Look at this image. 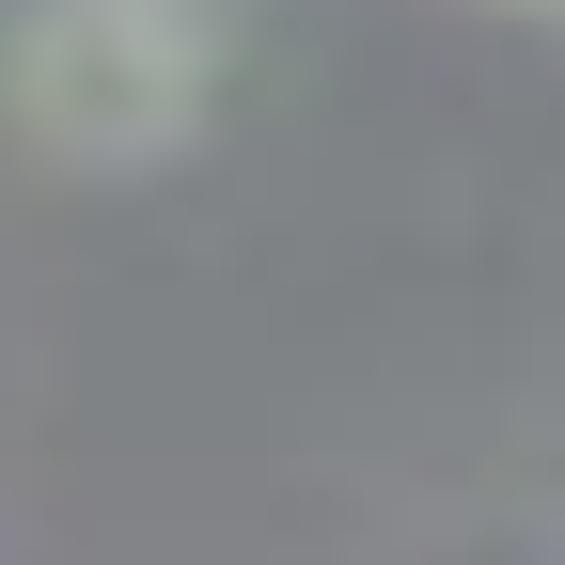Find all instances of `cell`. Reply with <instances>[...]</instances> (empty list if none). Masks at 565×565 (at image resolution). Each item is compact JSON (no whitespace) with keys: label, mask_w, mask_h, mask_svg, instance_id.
I'll use <instances>...</instances> for the list:
<instances>
[{"label":"cell","mask_w":565,"mask_h":565,"mask_svg":"<svg viewBox=\"0 0 565 565\" xmlns=\"http://www.w3.org/2000/svg\"><path fill=\"white\" fill-rule=\"evenodd\" d=\"M236 17L221 0H32L0 32V110L63 173H141L221 110Z\"/></svg>","instance_id":"cell-1"}]
</instances>
